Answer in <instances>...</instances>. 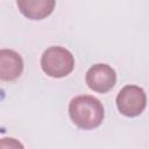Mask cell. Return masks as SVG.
Segmentation results:
<instances>
[{
  "label": "cell",
  "mask_w": 149,
  "mask_h": 149,
  "mask_svg": "<svg viewBox=\"0 0 149 149\" xmlns=\"http://www.w3.org/2000/svg\"><path fill=\"white\" fill-rule=\"evenodd\" d=\"M71 121L81 129H93L101 125L105 118V109L99 99L93 95L74 97L69 104Z\"/></svg>",
  "instance_id": "obj_1"
},
{
  "label": "cell",
  "mask_w": 149,
  "mask_h": 149,
  "mask_svg": "<svg viewBox=\"0 0 149 149\" xmlns=\"http://www.w3.org/2000/svg\"><path fill=\"white\" fill-rule=\"evenodd\" d=\"M41 66L49 77L63 78L73 71L74 57L63 47H50L41 57Z\"/></svg>",
  "instance_id": "obj_2"
},
{
  "label": "cell",
  "mask_w": 149,
  "mask_h": 149,
  "mask_svg": "<svg viewBox=\"0 0 149 149\" xmlns=\"http://www.w3.org/2000/svg\"><path fill=\"white\" fill-rule=\"evenodd\" d=\"M147 106V95L142 87L126 85L116 95V107L125 116L134 118L140 115Z\"/></svg>",
  "instance_id": "obj_3"
},
{
  "label": "cell",
  "mask_w": 149,
  "mask_h": 149,
  "mask_svg": "<svg viewBox=\"0 0 149 149\" xmlns=\"http://www.w3.org/2000/svg\"><path fill=\"white\" fill-rule=\"evenodd\" d=\"M85 80L91 90L98 93H106L114 87L116 83V73L111 65L99 63L92 65L87 70Z\"/></svg>",
  "instance_id": "obj_4"
},
{
  "label": "cell",
  "mask_w": 149,
  "mask_h": 149,
  "mask_svg": "<svg viewBox=\"0 0 149 149\" xmlns=\"http://www.w3.org/2000/svg\"><path fill=\"white\" fill-rule=\"evenodd\" d=\"M23 71L22 57L12 49L0 50V80L13 81Z\"/></svg>",
  "instance_id": "obj_5"
},
{
  "label": "cell",
  "mask_w": 149,
  "mask_h": 149,
  "mask_svg": "<svg viewBox=\"0 0 149 149\" xmlns=\"http://www.w3.org/2000/svg\"><path fill=\"white\" fill-rule=\"evenodd\" d=\"M19 10L29 20H43L55 9L56 0H17Z\"/></svg>",
  "instance_id": "obj_6"
}]
</instances>
